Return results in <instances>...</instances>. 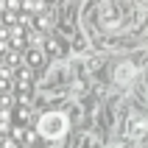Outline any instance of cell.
Wrapping results in <instances>:
<instances>
[{
    "mask_svg": "<svg viewBox=\"0 0 148 148\" xmlns=\"http://www.w3.org/2000/svg\"><path fill=\"white\" fill-rule=\"evenodd\" d=\"M115 148H126V145H115Z\"/></svg>",
    "mask_w": 148,
    "mask_h": 148,
    "instance_id": "5b68a950",
    "label": "cell"
},
{
    "mask_svg": "<svg viewBox=\"0 0 148 148\" xmlns=\"http://www.w3.org/2000/svg\"><path fill=\"white\" fill-rule=\"evenodd\" d=\"M129 134H132V137H143V134H148V117H143V115L132 117V123H129Z\"/></svg>",
    "mask_w": 148,
    "mask_h": 148,
    "instance_id": "277c9868",
    "label": "cell"
},
{
    "mask_svg": "<svg viewBox=\"0 0 148 148\" xmlns=\"http://www.w3.org/2000/svg\"><path fill=\"white\" fill-rule=\"evenodd\" d=\"M132 78H134V64H132V62L117 64V70H115V81H117V84H129Z\"/></svg>",
    "mask_w": 148,
    "mask_h": 148,
    "instance_id": "3957f363",
    "label": "cell"
},
{
    "mask_svg": "<svg viewBox=\"0 0 148 148\" xmlns=\"http://www.w3.org/2000/svg\"><path fill=\"white\" fill-rule=\"evenodd\" d=\"M36 132H39L45 140H59V137L67 132V117L62 115V112H48V115L39 117Z\"/></svg>",
    "mask_w": 148,
    "mask_h": 148,
    "instance_id": "6da1fadb",
    "label": "cell"
},
{
    "mask_svg": "<svg viewBox=\"0 0 148 148\" xmlns=\"http://www.w3.org/2000/svg\"><path fill=\"white\" fill-rule=\"evenodd\" d=\"M101 23H103V28H109V31H115L117 25H120V11H117L115 3H103V6H101Z\"/></svg>",
    "mask_w": 148,
    "mask_h": 148,
    "instance_id": "7a4b0ae2",
    "label": "cell"
}]
</instances>
